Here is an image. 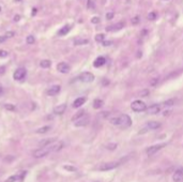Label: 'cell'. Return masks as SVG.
I'll list each match as a JSON object with an SVG mask.
<instances>
[{"mask_svg":"<svg viewBox=\"0 0 183 182\" xmlns=\"http://www.w3.org/2000/svg\"><path fill=\"white\" fill-rule=\"evenodd\" d=\"M63 148V143L60 141L56 145H51V146H48V147H44V148H39L36 150L33 151V158H44L46 156L47 154H49L51 152H56V151H59Z\"/></svg>","mask_w":183,"mask_h":182,"instance_id":"obj_1","label":"cell"},{"mask_svg":"<svg viewBox=\"0 0 183 182\" xmlns=\"http://www.w3.org/2000/svg\"><path fill=\"white\" fill-rule=\"evenodd\" d=\"M109 122L113 125H118V127H121L123 129H126V127H131L132 124V120L129 117L128 115H121L119 117H115V118H110L109 119Z\"/></svg>","mask_w":183,"mask_h":182,"instance_id":"obj_2","label":"cell"},{"mask_svg":"<svg viewBox=\"0 0 183 182\" xmlns=\"http://www.w3.org/2000/svg\"><path fill=\"white\" fill-rule=\"evenodd\" d=\"M160 127H161V123L160 122H157V121H150V122H148L147 124L140 130L139 134H144V133H147L148 131H154V130H157V129H160Z\"/></svg>","mask_w":183,"mask_h":182,"instance_id":"obj_3","label":"cell"},{"mask_svg":"<svg viewBox=\"0 0 183 182\" xmlns=\"http://www.w3.org/2000/svg\"><path fill=\"white\" fill-rule=\"evenodd\" d=\"M131 108H132V110L133 111H135V113H141V111L147 110V106H146V104L140 100L134 101V102L131 104Z\"/></svg>","mask_w":183,"mask_h":182,"instance_id":"obj_4","label":"cell"},{"mask_svg":"<svg viewBox=\"0 0 183 182\" xmlns=\"http://www.w3.org/2000/svg\"><path fill=\"white\" fill-rule=\"evenodd\" d=\"M120 165L119 162H108V163H103L98 167V169L101 170V171H107V170H111L117 168Z\"/></svg>","mask_w":183,"mask_h":182,"instance_id":"obj_5","label":"cell"},{"mask_svg":"<svg viewBox=\"0 0 183 182\" xmlns=\"http://www.w3.org/2000/svg\"><path fill=\"white\" fill-rule=\"evenodd\" d=\"M165 146H166L165 143H163V144H159V145H154V146L149 147V148L146 150V153H147L148 155H153V154L157 153V151H160L161 149H163Z\"/></svg>","mask_w":183,"mask_h":182,"instance_id":"obj_6","label":"cell"},{"mask_svg":"<svg viewBox=\"0 0 183 182\" xmlns=\"http://www.w3.org/2000/svg\"><path fill=\"white\" fill-rule=\"evenodd\" d=\"M26 75H27L26 69H24V67H19V69H17L14 72L13 78H14L15 80H23V79L26 77Z\"/></svg>","mask_w":183,"mask_h":182,"instance_id":"obj_7","label":"cell"},{"mask_svg":"<svg viewBox=\"0 0 183 182\" xmlns=\"http://www.w3.org/2000/svg\"><path fill=\"white\" fill-rule=\"evenodd\" d=\"M78 78L82 83H92L94 80V75L90 72H84L79 75Z\"/></svg>","mask_w":183,"mask_h":182,"instance_id":"obj_8","label":"cell"},{"mask_svg":"<svg viewBox=\"0 0 183 182\" xmlns=\"http://www.w3.org/2000/svg\"><path fill=\"white\" fill-rule=\"evenodd\" d=\"M57 141V138L56 137H51V138H44L42 140L39 141V147L40 148H44V147H48V146H51L54 143Z\"/></svg>","mask_w":183,"mask_h":182,"instance_id":"obj_9","label":"cell"},{"mask_svg":"<svg viewBox=\"0 0 183 182\" xmlns=\"http://www.w3.org/2000/svg\"><path fill=\"white\" fill-rule=\"evenodd\" d=\"M60 91H61V87L59 86V85H54V86H51V88H48L47 90H46V94L49 96H57Z\"/></svg>","mask_w":183,"mask_h":182,"instance_id":"obj_10","label":"cell"},{"mask_svg":"<svg viewBox=\"0 0 183 182\" xmlns=\"http://www.w3.org/2000/svg\"><path fill=\"white\" fill-rule=\"evenodd\" d=\"M57 70L60 73H62V74H67V73L70 72V65L65 62H60V63H58Z\"/></svg>","mask_w":183,"mask_h":182,"instance_id":"obj_11","label":"cell"},{"mask_svg":"<svg viewBox=\"0 0 183 182\" xmlns=\"http://www.w3.org/2000/svg\"><path fill=\"white\" fill-rule=\"evenodd\" d=\"M89 121H90L89 116L85 115L84 117L80 118L79 120H77L76 122H74V124H75V127H85V125H87L89 123Z\"/></svg>","mask_w":183,"mask_h":182,"instance_id":"obj_12","label":"cell"},{"mask_svg":"<svg viewBox=\"0 0 183 182\" xmlns=\"http://www.w3.org/2000/svg\"><path fill=\"white\" fill-rule=\"evenodd\" d=\"M124 27V23L119 22L115 25H111V26L106 27V31H117V30H120Z\"/></svg>","mask_w":183,"mask_h":182,"instance_id":"obj_13","label":"cell"},{"mask_svg":"<svg viewBox=\"0 0 183 182\" xmlns=\"http://www.w3.org/2000/svg\"><path fill=\"white\" fill-rule=\"evenodd\" d=\"M160 110H161V106L159 104H153L147 108V113L150 115H155V114L160 113Z\"/></svg>","mask_w":183,"mask_h":182,"instance_id":"obj_14","label":"cell"},{"mask_svg":"<svg viewBox=\"0 0 183 182\" xmlns=\"http://www.w3.org/2000/svg\"><path fill=\"white\" fill-rule=\"evenodd\" d=\"M65 109H67V104L64 103L59 104V105L54 108V113H55L56 115H62V114L65 113Z\"/></svg>","mask_w":183,"mask_h":182,"instance_id":"obj_15","label":"cell"},{"mask_svg":"<svg viewBox=\"0 0 183 182\" xmlns=\"http://www.w3.org/2000/svg\"><path fill=\"white\" fill-rule=\"evenodd\" d=\"M85 102H86V98H77L76 100L73 102V107L74 108H78V107H80L82 105H84L85 104Z\"/></svg>","mask_w":183,"mask_h":182,"instance_id":"obj_16","label":"cell"},{"mask_svg":"<svg viewBox=\"0 0 183 182\" xmlns=\"http://www.w3.org/2000/svg\"><path fill=\"white\" fill-rule=\"evenodd\" d=\"M106 62V59L104 57H98L95 60H94V62H93V65L95 67H102V65H104Z\"/></svg>","mask_w":183,"mask_h":182,"instance_id":"obj_17","label":"cell"},{"mask_svg":"<svg viewBox=\"0 0 183 182\" xmlns=\"http://www.w3.org/2000/svg\"><path fill=\"white\" fill-rule=\"evenodd\" d=\"M85 115H86V111H85V110H82V109L79 110V111H77V113L72 117V121L73 122H76L77 120H79L80 118H82Z\"/></svg>","mask_w":183,"mask_h":182,"instance_id":"obj_18","label":"cell"},{"mask_svg":"<svg viewBox=\"0 0 183 182\" xmlns=\"http://www.w3.org/2000/svg\"><path fill=\"white\" fill-rule=\"evenodd\" d=\"M71 30V26H64V27H62V28L58 31V36H65V34L67 33V32L70 31Z\"/></svg>","mask_w":183,"mask_h":182,"instance_id":"obj_19","label":"cell"},{"mask_svg":"<svg viewBox=\"0 0 183 182\" xmlns=\"http://www.w3.org/2000/svg\"><path fill=\"white\" fill-rule=\"evenodd\" d=\"M104 102L101 100V99H95V100L93 101V108H95V109H99V108H101L102 106H103Z\"/></svg>","mask_w":183,"mask_h":182,"instance_id":"obj_20","label":"cell"},{"mask_svg":"<svg viewBox=\"0 0 183 182\" xmlns=\"http://www.w3.org/2000/svg\"><path fill=\"white\" fill-rule=\"evenodd\" d=\"M49 130H51V127L49 125H45V127H42L40 129L36 130V133H38V134H44V133H47Z\"/></svg>","mask_w":183,"mask_h":182,"instance_id":"obj_21","label":"cell"},{"mask_svg":"<svg viewBox=\"0 0 183 182\" xmlns=\"http://www.w3.org/2000/svg\"><path fill=\"white\" fill-rule=\"evenodd\" d=\"M88 43H89V40H87V39H77L74 41L75 45H86Z\"/></svg>","mask_w":183,"mask_h":182,"instance_id":"obj_22","label":"cell"},{"mask_svg":"<svg viewBox=\"0 0 183 182\" xmlns=\"http://www.w3.org/2000/svg\"><path fill=\"white\" fill-rule=\"evenodd\" d=\"M40 65H41L43 69H48V67H51V62L49 60H42L41 62H40Z\"/></svg>","mask_w":183,"mask_h":182,"instance_id":"obj_23","label":"cell"},{"mask_svg":"<svg viewBox=\"0 0 183 182\" xmlns=\"http://www.w3.org/2000/svg\"><path fill=\"white\" fill-rule=\"evenodd\" d=\"M172 178H173V181L175 182H183V175H181V174L175 173Z\"/></svg>","mask_w":183,"mask_h":182,"instance_id":"obj_24","label":"cell"},{"mask_svg":"<svg viewBox=\"0 0 183 182\" xmlns=\"http://www.w3.org/2000/svg\"><path fill=\"white\" fill-rule=\"evenodd\" d=\"M104 40H105V36H104L103 33H99L95 36V41L96 42H102L103 43Z\"/></svg>","mask_w":183,"mask_h":182,"instance_id":"obj_25","label":"cell"},{"mask_svg":"<svg viewBox=\"0 0 183 182\" xmlns=\"http://www.w3.org/2000/svg\"><path fill=\"white\" fill-rule=\"evenodd\" d=\"M17 180H19V176L14 175V176H11V177L8 178V179L5 180V182H15V181H17Z\"/></svg>","mask_w":183,"mask_h":182,"instance_id":"obj_26","label":"cell"},{"mask_svg":"<svg viewBox=\"0 0 183 182\" xmlns=\"http://www.w3.org/2000/svg\"><path fill=\"white\" fill-rule=\"evenodd\" d=\"M5 108L8 110H10V111H15V110H16V107H15L13 104H5Z\"/></svg>","mask_w":183,"mask_h":182,"instance_id":"obj_27","label":"cell"},{"mask_svg":"<svg viewBox=\"0 0 183 182\" xmlns=\"http://www.w3.org/2000/svg\"><path fill=\"white\" fill-rule=\"evenodd\" d=\"M34 41H36V39H34L33 36H27L26 42H27L28 44H33Z\"/></svg>","mask_w":183,"mask_h":182,"instance_id":"obj_28","label":"cell"},{"mask_svg":"<svg viewBox=\"0 0 183 182\" xmlns=\"http://www.w3.org/2000/svg\"><path fill=\"white\" fill-rule=\"evenodd\" d=\"M157 17V14L155 12H151L148 14V19H149V20H154Z\"/></svg>","mask_w":183,"mask_h":182,"instance_id":"obj_29","label":"cell"},{"mask_svg":"<svg viewBox=\"0 0 183 182\" xmlns=\"http://www.w3.org/2000/svg\"><path fill=\"white\" fill-rule=\"evenodd\" d=\"M63 168H64L65 170H67V171H76V167H73V166H70V165H64Z\"/></svg>","mask_w":183,"mask_h":182,"instance_id":"obj_30","label":"cell"},{"mask_svg":"<svg viewBox=\"0 0 183 182\" xmlns=\"http://www.w3.org/2000/svg\"><path fill=\"white\" fill-rule=\"evenodd\" d=\"M15 36V32L14 31H8L7 33L5 34V36L7 39H10V38H13V36Z\"/></svg>","mask_w":183,"mask_h":182,"instance_id":"obj_31","label":"cell"},{"mask_svg":"<svg viewBox=\"0 0 183 182\" xmlns=\"http://www.w3.org/2000/svg\"><path fill=\"white\" fill-rule=\"evenodd\" d=\"M106 148L108 149V150H115L117 148V144H109L106 146Z\"/></svg>","mask_w":183,"mask_h":182,"instance_id":"obj_32","label":"cell"},{"mask_svg":"<svg viewBox=\"0 0 183 182\" xmlns=\"http://www.w3.org/2000/svg\"><path fill=\"white\" fill-rule=\"evenodd\" d=\"M173 104H175V100H172V99H171V100L166 101V102L164 103V105H165V106H171V105H173Z\"/></svg>","mask_w":183,"mask_h":182,"instance_id":"obj_33","label":"cell"},{"mask_svg":"<svg viewBox=\"0 0 183 182\" xmlns=\"http://www.w3.org/2000/svg\"><path fill=\"white\" fill-rule=\"evenodd\" d=\"M138 23H139V16H135L132 18V24L134 25H137Z\"/></svg>","mask_w":183,"mask_h":182,"instance_id":"obj_34","label":"cell"},{"mask_svg":"<svg viewBox=\"0 0 183 182\" xmlns=\"http://www.w3.org/2000/svg\"><path fill=\"white\" fill-rule=\"evenodd\" d=\"M0 57H1V58L8 57V52H7V50H3V49L0 50Z\"/></svg>","mask_w":183,"mask_h":182,"instance_id":"obj_35","label":"cell"},{"mask_svg":"<svg viewBox=\"0 0 183 182\" xmlns=\"http://www.w3.org/2000/svg\"><path fill=\"white\" fill-rule=\"evenodd\" d=\"M113 16H115V14H113V12H109L106 14V19H108V20H110V19L113 18Z\"/></svg>","mask_w":183,"mask_h":182,"instance_id":"obj_36","label":"cell"},{"mask_svg":"<svg viewBox=\"0 0 183 182\" xmlns=\"http://www.w3.org/2000/svg\"><path fill=\"white\" fill-rule=\"evenodd\" d=\"M91 23L92 24H98V23H100V18L99 17H92Z\"/></svg>","mask_w":183,"mask_h":182,"instance_id":"obj_37","label":"cell"},{"mask_svg":"<svg viewBox=\"0 0 183 182\" xmlns=\"http://www.w3.org/2000/svg\"><path fill=\"white\" fill-rule=\"evenodd\" d=\"M157 83H159V78H154V79H152L150 84H151V86H155Z\"/></svg>","mask_w":183,"mask_h":182,"instance_id":"obj_38","label":"cell"},{"mask_svg":"<svg viewBox=\"0 0 183 182\" xmlns=\"http://www.w3.org/2000/svg\"><path fill=\"white\" fill-rule=\"evenodd\" d=\"M147 94H149V91L148 90H144L140 92V96H147Z\"/></svg>","mask_w":183,"mask_h":182,"instance_id":"obj_39","label":"cell"},{"mask_svg":"<svg viewBox=\"0 0 183 182\" xmlns=\"http://www.w3.org/2000/svg\"><path fill=\"white\" fill-rule=\"evenodd\" d=\"M5 67H0V75H2V74H5Z\"/></svg>","mask_w":183,"mask_h":182,"instance_id":"obj_40","label":"cell"},{"mask_svg":"<svg viewBox=\"0 0 183 182\" xmlns=\"http://www.w3.org/2000/svg\"><path fill=\"white\" fill-rule=\"evenodd\" d=\"M103 45L104 46H109V45H111V42L110 41H104L103 42Z\"/></svg>","mask_w":183,"mask_h":182,"instance_id":"obj_41","label":"cell"},{"mask_svg":"<svg viewBox=\"0 0 183 182\" xmlns=\"http://www.w3.org/2000/svg\"><path fill=\"white\" fill-rule=\"evenodd\" d=\"M13 19H14V22H18L19 19H20V16H19V15H15Z\"/></svg>","mask_w":183,"mask_h":182,"instance_id":"obj_42","label":"cell"},{"mask_svg":"<svg viewBox=\"0 0 183 182\" xmlns=\"http://www.w3.org/2000/svg\"><path fill=\"white\" fill-rule=\"evenodd\" d=\"M5 40H7V38H5V36H0V43H3V42H5Z\"/></svg>","mask_w":183,"mask_h":182,"instance_id":"obj_43","label":"cell"},{"mask_svg":"<svg viewBox=\"0 0 183 182\" xmlns=\"http://www.w3.org/2000/svg\"><path fill=\"white\" fill-rule=\"evenodd\" d=\"M176 173H178V174H181V175H183V167H181V168H179V169H177Z\"/></svg>","mask_w":183,"mask_h":182,"instance_id":"obj_44","label":"cell"},{"mask_svg":"<svg viewBox=\"0 0 183 182\" xmlns=\"http://www.w3.org/2000/svg\"><path fill=\"white\" fill-rule=\"evenodd\" d=\"M88 8H93V3H92L91 0H89V1H88Z\"/></svg>","mask_w":183,"mask_h":182,"instance_id":"obj_45","label":"cell"},{"mask_svg":"<svg viewBox=\"0 0 183 182\" xmlns=\"http://www.w3.org/2000/svg\"><path fill=\"white\" fill-rule=\"evenodd\" d=\"M2 91H3V89H2V86H1V85H0V94L2 93Z\"/></svg>","mask_w":183,"mask_h":182,"instance_id":"obj_46","label":"cell"},{"mask_svg":"<svg viewBox=\"0 0 183 182\" xmlns=\"http://www.w3.org/2000/svg\"><path fill=\"white\" fill-rule=\"evenodd\" d=\"M36 10H33V11H32V15H36Z\"/></svg>","mask_w":183,"mask_h":182,"instance_id":"obj_47","label":"cell"},{"mask_svg":"<svg viewBox=\"0 0 183 182\" xmlns=\"http://www.w3.org/2000/svg\"><path fill=\"white\" fill-rule=\"evenodd\" d=\"M15 1H16V2H19V1H22V0H15Z\"/></svg>","mask_w":183,"mask_h":182,"instance_id":"obj_48","label":"cell"},{"mask_svg":"<svg viewBox=\"0 0 183 182\" xmlns=\"http://www.w3.org/2000/svg\"><path fill=\"white\" fill-rule=\"evenodd\" d=\"M0 12H1V7H0Z\"/></svg>","mask_w":183,"mask_h":182,"instance_id":"obj_49","label":"cell"},{"mask_svg":"<svg viewBox=\"0 0 183 182\" xmlns=\"http://www.w3.org/2000/svg\"><path fill=\"white\" fill-rule=\"evenodd\" d=\"M0 175H1V170H0Z\"/></svg>","mask_w":183,"mask_h":182,"instance_id":"obj_50","label":"cell"},{"mask_svg":"<svg viewBox=\"0 0 183 182\" xmlns=\"http://www.w3.org/2000/svg\"><path fill=\"white\" fill-rule=\"evenodd\" d=\"M95 182H96V181H95Z\"/></svg>","mask_w":183,"mask_h":182,"instance_id":"obj_51","label":"cell"}]
</instances>
